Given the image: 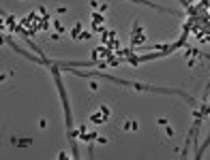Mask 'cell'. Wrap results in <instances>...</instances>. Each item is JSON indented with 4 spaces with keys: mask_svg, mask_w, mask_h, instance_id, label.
I'll return each mask as SVG.
<instances>
[{
    "mask_svg": "<svg viewBox=\"0 0 210 160\" xmlns=\"http://www.w3.org/2000/svg\"><path fill=\"white\" fill-rule=\"evenodd\" d=\"M90 122H92V124H101L103 120H101V115H99V113H92V115H90Z\"/></svg>",
    "mask_w": 210,
    "mask_h": 160,
    "instance_id": "2",
    "label": "cell"
},
{
    "mask_svg": "<svg viewBox=\"0 0 210 160\" xmlns=\"http://www.w3.org/2000/svg\"><path fill=\"white\" fill-rule=\"evenodd\" d=\"M13 143H15V145H24V147H28V145H30L32 141H30V139H22V141H17V139H13Z\"/></svg>",
    "mask_w": 210,
    "mask_h": 160,
    "instance_id": "1",
    "label": "cell"
}]
</instances>
